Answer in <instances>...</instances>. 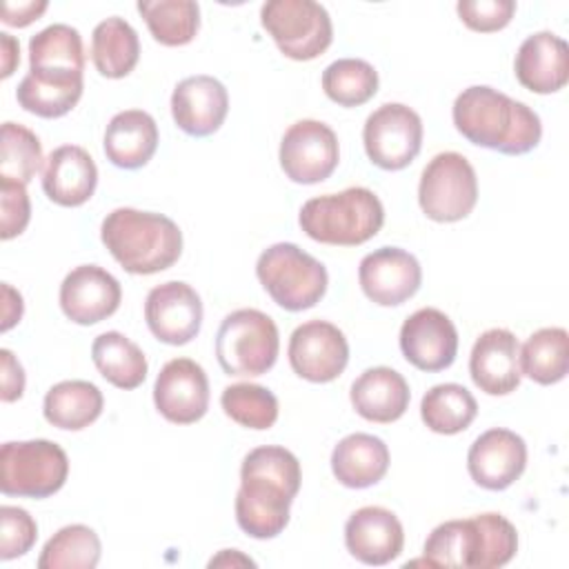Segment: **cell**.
<instances>
[{"mask_svg":"<svg viewBox=\"0 0 569 569\" xmlns=\"http://www.w3.org/2000/svg\"><path fill=\"white\" fill-rule=\"evenodd\" d=\"M345 545L356 560L380 567L400 556L405 529L393 511L385 507H360L345 525Z\"/></svg>","mask_w":569,"mask_h":569,"instance_id":"44dd1931","label":"cell"},{"mask_svg":"<svg viewBox=\"0 0 569 569\" xmlns=\"http://www.w3.org/2000/svg\"><path fill=\"white\" fill-rule=\"evenodd\" d=\"M29 71L42 78H80L84 51L78 29L49 24L29 40Z\"/></svg>","mask_w":569,"mask_h":569,"instance_id":"4316f807","label":"cell"},{"mask_svg":"<svg viewBox=\"0 0 569 569\" xmlns=\"http://www.w3.org/2000/svg\"><path fill=\"white\" fill-rule=\"evenodd\" d=\"M156 42L164 47L189 44L200 29V7L193 0H153L138 2Z\"/></svg>","mask_w":569,"mask_h":569,"instance_id":"836d02e7","label":"cell"},{"mask_svg":"<svg viewBox=\"0 0 569 569\" xmlns=\"http://www.w3.org/2000/svg\"><path fill=\"white\" fill-rule=\"evenodd\" d=\"M569 369V336L562 327L533 331L520 347V371L538 385H556Z\"/></svg>","mask_w":569,"mask_h":569,"instance_id":"1f68e13d","label":"cell"},{"mask_svg":"<svg viewBox=\"0 0 569 569\" xmlns=\"http://www.w3.org/2000/svg\"><path fill=\"white\" fill-rule=\"evenodd\" d=\"M478 413V402L471 391L456 382L431 387L420 402V418L433 431L453 436L465 431Z\"/></svg>","mask_w":569,"mask_h":569,"instance_id":"d6a6232c","label":"cell"},{"mask_svg":"<svg viewBox=\"0 0 569 569\" xmlns=\"http://www.w3.org/2000/svg\"><path fill=\"white\" fill-rule=\"evenodd\" d=\"M140 58V40L136 29L118 16L96 24L91 33V60L100 76L124 78L133 71Z\"/></svg>","mask_w":569,"mask_h":569,"instance_id":"f1b7e54d","label":"cell"},{"mask_svg":"<svg viewBox=\"0 0 569 569\" xmlns=\"http://www.w3.org/2000/svg\"><path fill=\"white\" fill-rule=\"evenodd\" d=\"M2 331H9L16 322H20L22 318V296L9 284V282H2Z\"/></svg>","mask_w":569,"mask_h":569,"instance_id":"bcb514c9","label":"cell"},{"mask_svg":"<svg viewBox=\"0 0 569 569\" xmlns=\"http://www.w3.org/2000/svg\"><path fill=\"white\" fill-rule=\"evenodd\" d=\"M100 538L87 525H67L42 547L40 569H93L100 562Z\"/></svg>","mask_w":569,"mask_h":569,"instance_id":"d590c367","label":"cell"},{"mask_svg":"<svg viewBox=\"0 0 569 569\" xmlns=\"http://www.w3.org/2000/svg\"><path fill=\"white\" fill-rule=\"evenodd\" d=\"M42 169V144L38 136L16 122L2 124V151H0V178L13 182H31Z\"/></svg>","mask_w":569,"mask_h":569,"instance_id":"f35d334b","label":"cell"},{"mask_svg":"<svg viewBox=\"0 0 569 569\" xmlns=\"http://www.w3.org/2000/svg\"><path fill=\"white\" fill-rule=\"evenodd\" d=\"M102 244L116 262L136 276L169 269L182 253V231L164 213L118 207L102 220Z\"/></svg>","mask_w":569,"mask_h":569,"instance_id":"3957f363","label":"cell"},{"mask_svg":"<svg viewBox=\"0 0 569 569\" xmlns=\"http://www.w3.org/2000/svg\"><path fill=\"white\" fill-rule=\"evenodd\" d=\"M527 467V445L511 429H489L480 433L467 453L471 480L489 491L511 487Z\"/></svg>","mask_w":569,"mask_h":569,"instance_id":"e0dca14e","label":"cell"},{"mask_svg":"<svg viewBox=\"0 0 569 569\" xmlns=\"http://www.w3.org/2000/svg\"><path fill=\"white\" fill-rule=\"evenodd\" d=\"M233 565V562H242V565H253V560L251 558H244V556H240L236 549H224L218 558H211L209 560V567H216V565Z\"/></svg>","mask_w":569,"mask_h":569,"instance_id":"c3c4849f","label":"cell"},{"mask_svg":"<svg viewBox=\"0 0 569 569\" xmlns=\"http://www.w3.org/2000/svg\"><path fill=\"white\" fill-rule=\"evenodd\" d=\"M469 376L473 385L489 396H507L518 389L520 345L509 329H487L473 342L469 356Z\"/></svg>","mask_w":569,"mask_h":569,"instance_id":"ffe728a7","label":"cell"},{"mask_svg":"<svg viewBox=\"0 0 569 569\" xmlns=\"http://www.w3.org/2000/svg\"><path fill=\"white\" fill-rule=\"evenodd\" d=\"M400 351L420 371H442L458 353L456 325L440 309L422 307L402 322Z\"/></svg>","mask_w":569,"mask_h":569,"instance_id":"9a60e30c","label":"cell"},{"mask_svg":"<svg viewBox=\"0 0 569 569\" xmlns=\"http://www.w3.org/2000/svg\"><path fill=\"white\" fill-rule=\"evenodd\" d=\"M358 416L369 422H396L409 407L411 391L402 373L391 367H371L362 371L349 391Z\"/></svg>","mask_w":569,"mask_h":569,"instance_id":"cb8c5ba5","label":"cell"},{"mask_svg":"<svg viewBox=\"0 0 569 569\" xmlns=\"http://www.w3.org/2000/svg\"><path fill=\"white\" fill-rule=\"evenodd\" d=\"M0 369H2V402H13L24 393V369L9 349H0Z\"/></svg>","mask_w":569,"mask_h":569,"instance_id":"ee69618b","label":"cell"},{"mask_svg":"<svg viewBox=\"0 0 569 569\" xmlns=\"http://www.w3.org/2000/svg\"><path fill=\"white\" fill-rule=\"evenodd\" d=\"M278 158L289 180L298 184L322 182L338 167V136L320 120H298L284 131Z\"/></svg>","mask_w":569,"mask_h":569,"instance_id":"8fae6325","label":"cell"},{"mask_svg":"<svg viewBox=\"0 0 569 569\" xmlns=\"http://www.w3.org/2000/svg\"><path fill=\"white\" fill-rule=\"evenodd\" d=\"M144 320L160 342L173 347L187 345L202 327V300L187 282H162L147 293Z\"/></svg>","mask_w":569,"mask_h":569,"instance_id":"4fadbf2b","label":"cell"},{"mask_svg":"<svg viewBox=\"0 0 569 569\" xmlns=\"http://www.w3.org/2000/svg\"><path fill=\"white\" fill-rule=\"evenodd\" d=\"M120 282L98 264L71 269L60 284V309L76 325H96L120 307Z\"/></svg>","mask_w":569,"mask_h":569,"instance_id":"ac0fdd59","label":"cell"},{"mask_svg":"<svg viewBox=\"0 0 569 569\" xmlns=\"http://www.w3.org/2000/svg\"><path fill=\"white\" fill-rule=\"evenodd\" d=\"M0 51H2V78H9L16 69V64L20 62V44L11 33L2 31L0 33Z\"/></svg>","mask_w":569,"mask_h":569,"instance_id":"7dc6e473","label":"cell"},{"mask_svg":"<svg viewBox=\"0 0 569 569\" xmlns=\"http://www.w3.org/2000/svg\"><path fill=\"white\" fill-rule=\"evenodd\" d=\"M422 213L436 222H458L478 202V178L471 162L458 151L433 156L422 169L418 184Z\"/></svg>","mask_w":569,"mask_h":569,"instance_id":"9c48e42d","label":"cell"},{"mask_svg":"<svg viewBox=\"0 0 569 569\" xmlns=\"http://www.w3.org/2000/svg\"><path fill=\"white\" fill-rule=\"evenodd\" d=\"M427 567H471L478 569L480 527L476 516L465 520H447L438 525L425 540Z\"/></svg>","mask_w":569,"mask_h":569,"instance_id":"4dcf8cb0","label":"cell"},{"mask_svg":"<svg viewBox=\"0 0 569 569\" xmlns=\"http://www.w3.org/2000/svg\"><path fill=\"white\" fill-rule=\"evenodd\" d=\"M451 116L458 133L471 144L507 156L529 153L542 138V124L533 109L487 84L462 89Z\"/></svg>","mask_w":569,"mask_h":569,"instance_id":"7a4b0ae2","label":"cell"},{"mask_svg":"<svg viewBox=\"0 0 569 569\" xmlns=\"http://www.w3.org/2000/svg\"><path fill=\"white\" fill-rule=\"evenodd\" d=\"M480 527V558L478 569H493L507 565L518 551L516 527L500 513H478Z\"/></svg>","mask_w":569,"mask_h":569,"instance_id":"ab89813d","label":"cell"},{"mask_svg":"<svg viewBox=\"0 0 569 569\" xmlns=\"http://www.w3.org/2000/svg\"><path fill=\"white\" fill-rule=\"evenodd\" d=\"M222 411L240 427L264 431L278 420V398L262 385L236 382L220 396Z\"/></svg>","mask_w":569,"mask_h":569,"instance_id":"74e56055","label":"cell"},{"mask_svg":"<svg viewBox=\"0 0 569 569\" xmlns=\"http://www.w3.org/2000/svg\"><path fill=\"white\" fill-rule=\"evenodd\" d=\"M91 358L100 376L118 389H136L147 378L142 349L120 331H104L91 345Z\"/></svg>","mask_w":569,"mask_h":569,"instance_id":"f546056e","label":"cell"},{"mask_svg":"<svg viewBox=\"0 0 569 569\" xmlns=\"http://www.w3.org/2000/svg\"><path fill=\"white\" fill-rule=\"evenodd\" d=\"M389 469V449L385 440L371 433L345 436L331 453L336 480L349 489H367L385 478Z\"/></svg>","mask_w":569,"mask_h":569,"instance_id":"484cf974","label":"cell"},{"mask_svg":"<svg viewBox=\"0 0 569 569\" xmlns=\"http://www.w3.org/2000/svg\"><path fill=\"white\" fill-rule=\"evenodd\" d=\"M513 71L525 89L556 93L569 80V47L560 36L538 31L518 47Z\"/></svg>","mask_w":569,"mask_h":569,"instance_id":"7402d4cb","label":"cell"},{"mask_svg":"<svg viewBox=\"0 0 569 569\" xmlns=\"http://www.w3.org/2000/svg\"><path fill=\"white\" fill-rule=\"evenodd\" d=\"M229 111V93L213 76H189L171 93V116L178 129L193 138L216 133Z\"/></svg>","mask_w":569,"mask_h":569,"instance_id":"d6986e66","label":"cell"},{"mask_svg":"<svg viewBox=\"0 0 569 569\" xmlns=\"http://www.w3.org/2000/svg\"><path fill=\"white\" fill-rule=\"evenodd\" d=\"M456 11L471 31L491 33V31L505 29L511 22L516 13V2L513 0H460L456 4Z\"/></svg>","mask_w":569,"mask_h":569,"instance_id":"b9f144b4","label":"cell"},{"mask_svg":"<svg viewBox=\"0 0 569 569\" xmlns=\"http://www.w3.org/2000/svg\"><path fill=\"white\" fill-rule=\"evenodd\" d=\"M0 236L11 240L20 236L31 218V202L22 182L0 178Z\"/></svg>","mask_w":569,"mask_h":569,"instance_id":"7bdbcfd3","label":"cell"},{"mask_svg":"<svg viewBox=\"0 0 569 569\" xmlns=\"http://www.w3.org/2000/svg\"><path fill=\"white\" fill-rule=\"evenodd\" d=\"M256 276L271 300L287 311L316 307L329 284L325 264L293 242L267 247L256 262Z\"/></svg>","mask_w":569,"mask_h":569,"instance_id":"5b68a950","label":"cell"},{"mask_svg":"<svg viewBox=\"0 0 569 569\" xmlns=\"http://www.w3.org/2000/svg\"><path fill=\"white\" fill-rule=\"evenodd\" d=\"M260 24L280 53L300 62L322 56L333 40L329 13L313 0H269L260 9Z\"/></svg>","mask_w":569,"mask_h":569,"instance_id":"ba28073f","label":"cell"},{"mask_svg":"<svg viewBox=\"0 0 569 569\" xmlns=\"http://www.w3.org/2000/svg\"><path fill=\"white\" fill-rule=\"evenodd\" d=\"M102 407V391L93 382L62 380L47 391L42 413L58 429L80 431L100 418Z\"/></svg>","mask_w":569,"mask_h":569,"instance_id":"83f0119b","label":"cell"},{"mask_svg":"<svg viewBox=\"0 0 569 569\" xmlns=\"http://www.w3.org/2000/svg\"><path fill=\"white\" fill-rule=\"evenodd\" d=\"M287 353L293 373L300 378L309 382H331L349 362V342L336 325L309 320L293 329Z\"/></svg>","mask_w":569,"mask_h":569,"instance_id":"7c38bea8","label":"cell"},{"mask_svg":"<svg viewBox=\"0 0 569 569\" xmlns=\"http://www.w3.org/2000/svg\"><path fill=\"white\" fill-rule=\"evenodd\" d=\"M47 2L27 0V2H2V22L9 27H27L47 11Z\"/></svg>","mask_w":569,"mask_h":569,"instance_id":"f6af8a7d","label":"cell"},{"mask_svg":"<svg viewBox=\"0 0 569 569\" xmlns=\"http://www.w3.org/2000/svg\"><path fill=\"white\" fill-rule=\"evenodd\" d=\"M298 222L316 242L356 247L371 240L382 229L385 209L371 189L349 187L340 193H325L307 200Z\"/></svg>","mask_w":569,"mask_h":569,"instance_id":"277c9868","label":"cell"},{"mask_svg":"<svg viewBox=\"0 0 569 569\" xmlns=\"http://www.w3.org/2000/svg\"><path fill=\"white\" fill-rule=\"evenodd\" d=\"M358 280L371 302L398 307L420 289L422 269L413 253L400 247H380L360 260Z\"/></svg>","mask_w":569,"mask_h":569,"instance_id":"5bb4252c","label":"cell"},{"mask_svg":"<svg viewBox=\"0 0 569 569\" xmlns=\"http://www.w3.org/2000/svg\"><path fill=\"white\" fill-rule=\"evenodd\" d=\"M280 351L278 327L258 309H236L218 327L216 358L227 376H262Z\"/></svg>","mask_w":569,"mask_h":569,"instance_id":"8992f818","label":"cell"},{"mask_svg":"<svg viewBox=\"0 0 569 569\" xmlns=\"http://www.w3.org/2000/svg\"><path fill=\"white\" fill-rule=\"evenodd\" d=\"M322 89L340 107H360L378 91V71L360 58H340L322 71Z\"/></svg>","mask_w":569,"mask_h":569,"instance_id":"8d00e7d4","label":"cell"},{"mask_svg":"<svg viewBox=\"0 0 569 569\" xmlns=\"http://www.w3.org/2000/svg\"><path fill=\"white\" fill-rule=\"evenodd\" d=\"M153 402L169 422H198L209 409V380L204 369L191 358L169 360L156 378Z\"/></svg>","mask_w":569,"mask_h":569,"instance_id":"2e32d148","label":"cell"},{"mask_svg":"<svg viewBox=\"0 0 569 569\" xmlns=\"http://www.w3.org/2000/svg\"><path fill=\"white\" fill-rule=\"evenodd\" d=\"M300 462L278 445L251 449L240 467L236 493L238 527L258 540L276 538L289 522V507L300 491Z\"/></svg>","mask_w":569,"mask_h":569,"instance_id":"6da1fadb","label":"cell"},{"mask_svg":"<svg viewBox=\"0 0 569 569\" xmlns=\"http://www.w3.org/2000/svg\"><path fill=\"white\" fill-rule=\"evenodd\" d=\"M96 184L98 169L87 149L62 144L49 153L42 189L51 202L60 207H80L93 196Z\"/></svg>","mask_w":569,"mask_h":569,"instance_id":"603a6c76","label":"cell"},{"mask_svg":"<svg viewBox=\"0 0 569 569\" xmlns=\"http://www.w3.org/2000/svg\"><path fill=\"white\" fill-rule=\"evenodd\" d=\"M104 156L120 169L144 167L158 149V124L142 109L116 113L104 131Z\"/></svg>","mask_w":569,"mask_h":569,"instance_id":"d4e9b609","label":"cell"},{"mask_svg":"<svg viewBox=\"0 0 569 569\" xmlns=\"http://www.w3.org/2000/svg\"><path fill=\"white\" fill-rule=\"evenodd\" d=\"M362 142L376 167L385 171H400L420 153L422 120L411 107L402 102H387L367 118Z\"/></svg>","mask_w":569,"mask_h":569,"instance_id":"30bf717a","label":"cell"},{"mask_svg":"<svg viewBox=\"0 0 569 569\" xmlns=\"http://www.w3.org/2000/svg\"><path fill=\"white\" fill-rule=\"evenodd\" d=\"M38 538V525L22 507H0V558L13 560L24 556Z\"/></svg>","mask_w":569,"mask_h":569,"instance_id":"60d3db41","label":"cell"},{"mask_svg":"<svg viewBox=\"0 0 569 569\" xmlns=\"http://www.w3.org/2000/svg\"><path fill=\"white\" fill-rule=\"evenodd\" d=\"M82 96V78H42L27 73L18 89V104L40 118H62Z\"/></svg>","mask_w":569,"mask_h":569,"instance_id":"e575fe53","label":"cell"},{"mask_svg":"<svg viewBox=\"0 0 569 569\" xmlns=\"http://www.w3.org/2000/svg\"><path fill=\"white\" fill-rule=\"evenodd\" d=\"M69 476L64 449L51 440L4 442L0 449V489L4 496L49 498Z\"/></svg>","mask_w":569,"mask_h":569,"instance_id":"52a82bcc","label":"cell"}]
</instances>
